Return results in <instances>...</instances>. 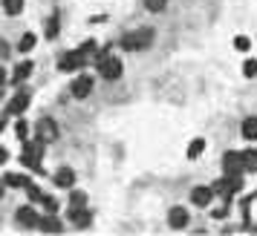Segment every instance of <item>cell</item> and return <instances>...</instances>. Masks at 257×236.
Returning <instances> with one entry per match:
<instances>
[{"label": "cell", "mask_w": 257, "mask_h": 236, "mask_svg": "<svg viewBox=\"0 0 257 236\" xmlns=\"http://www.w3.org/2000/svg\"><path fill=\"white\" fill-rule=\"evenodd\" d=\"M153 44V29H136V32H127V35L121 38V49H127V52H139V49H148Z\"/></svg>", "instance_id": "cell-1"}, {"label": "cell", "mask_w": 257, "mask_h": 236, "mask_svg": "<svg viewBox=\"0 0 257 236\" xmlns=\"http://www.w3.org/2000/svg\"><path fill=\"white\" fill-rule=\"evenodd\" d=\"M44 138L38 136L35 142H24V156H21V162H24V167H29V170H38L41 173V153H44Z\"/></svg>", "instance_id": "cell-2"}, {"label": "cell", "mask_w": 257, "mask_h": 236, "mask_svg": "<svg viewBox=\"0 0 257 236\" xmlns=\"http://www.w3.org/2000/svg\"><path fill=\"white\" fill-rule=\"evenodd\" d=\"M95 66H98V75H101V78H107V81H116V78H121V60L113 58V55H107V52L95 55Z\"/></svg>", "instance_id": "cell-3"}, {"label": "cell", "mask_w": 257, "mask_h": 236, "mask_svg": "<svg viewBox=\"0 0 257 236\" xmlns=\"http://www.w3.org/2000/svg\"><path fill=\"white\" fill-rule=\"evenodd\" d=\"M222 170H225V176H231V178H240V176L245 173L243 153H225V156H222Z\"/></svg>", "instance_id": "cell-4"}, {"label": "cell", "mask_w": 257, "mask_h": 236, "mask_svg": "<svg viewBox=\"0 0 257 236\" xmlns=\"http://www.w3.org/2000/svg\"><path fill=\"white\" fill-rule=\"evenodd\" d=\"M84 64H90V58L84 55L81 49H75V52H67V55H61V60H58L61 72H72V70H81Z\"/></svg>", "instance_id": "cell-5"}, {"label": "cell", "mask_w": 257, "mask_h": 236, "mask_svg": "<svg viewBox=\"0 0 257 236\" xmlns=\"http://www.w3.org/2000/svg\"><path fill=\"white\" fill-rule=\"evenodd\" d=\"M38 136H41L44 142H55V138H58V124H55L52 118H41V121H38Z\"/></svg>", "instance_id": "cell-6"}, {"label": "cell", "mask_w": 257, "mask_h": 236, "mask_svg": "<svg viewBox=\"0 0 257 236\" xmlns=\"http://www.w3.org/2000/svg\"><path fill=\"white\" fill-rule=\"evenodd\" d=\"M70 92L75 95V98H87V95L93 92V78L90 75H81V78H75L70 86Z\"/></svg>", "instance_id": "cell-7"}, {"label": "cell", "mask_w": 257, "mask_h": 236, "mask_svg": "<svg viewBox=\"0 0 257 236\" xmlns=\"http://www.w3.org/2000/svg\"><path fill=\"white\" fill-rule=\"evenodd\" d=\"M70 222L84 230V228H90V222H93V213L87 210V208H70Z\"/></svg>", "instance_id": "cell-8"}, {"label": "cell", "mask_w": 257, "mask_h": 236, "mask_svg": "<svg viewBox=\"0 0 257 236\" xmlns=\"http://www.w3.org/2000/svg\"><path fill=\"white\" fill-rule=\"evenodd\" d=\"M168 224H171L174 230H185L188 228V210L185 208H171V213H168Z\"/></svg>", "instance_id": "cell-9"}, {"label": "cell", "mask_w": 257, "mask_h": 236, "mask_svg": "<svg viewBox=\"0 0 257 236\" xmlns=\"http://www.w3.org/2000/svg\"><path fill=\"white\" fill-rule=\"evenodd\" d=\"M211 199H214V188H194L191 190V202L197 208H208Z\"/></svg>", "instance_id": "cell-10"}, {"label": "cell", "mask_w": 257, "mask_h": 236, "mask_svg": "<svg viewBox=\"0 0 257 236\" xmlns=\"http://www.w3.org/2000/svg\"><path fill=\"white\" fill-rule=\"evenodd\" d=\"M15 219H18V224H24V228H38V222H41V216L32 208H21V210L15 213Z\"/></svg>", "instance_id": "cell-11"}, {"label": "cell", "mask_w": 257, "mask_h": 236, "mask_svg": "<svg viewBox=\"0 0 257 236\" xmlns=\"http://www.w3.org/2000/svg\"><path fill=\"white\" fill-rule=\"evenodd\" d=\"M26 106H29V92H18L12 101H9V106H6V110H9L12 116H21Z\"/></svg>", "instance_id": "cell-12"}, {"label": "cell", "mask_w": 257, "mask_h": 236, "mask_svg": "<svg viewBox=\"0 0 257 236\" xmlns=\"http://www.w3.org/2000/svg\"><path fill=\"white\" fill-rule=\"evenodd\" d=\"M55 184L58 188H72L75 184V170L72 167H61L58 173H55Z\"/></svg>", "instance_id": "cell-13"}, {"label": "cell", "mask_w": 257, "mask_h": 236, "mask_svg": "<svg viewBox=\"0 0 257 236\" xmlns=\"http://www.w3.org/2000/svg\"><path fill=\"white\" fill-rule=\"evenodd\" d=\"M38 228H41L44 234H61V230H64V224H61L52 213H49V216H44V219L38 222Z\"/></svg>", "instance_id": "cell-14"}, {"label": "cell", "mask_w": 257, "mask_h": 236, "mask_svg": "<svg viewBox=\"0 0 257 236\" xmlns=\"http://www.w3.org/2000/svg\"><path fill=\"white\" fill-rule=\"evenodd\" d=\"M240 132H243V138H248V142H257V118H245L243 127H240Z\"/></svg>", "instance_id": "cell-15"}, {"label": "cell", "mask_w": 257, "mask_h": 236, "mask_svg": "<svg viewBox=\"0 0 257 236\" xmlns=\"http://www.w3.org/2000/svg\"><path fill=\"white\" fill-rule=\"evenodd\" d=\"M243 164H245V173H257V150H245Z\"/></svg>", "instance_id": "cell-16"}, {"label": "cell", "mask_w": 257, "mask_h": 236, "mask_svg": "<svg viewBox=\"0 0 257 236\" xmlns=\"http://www.w3.org/2000/svg\"><path fill=\"white\" fill-rule=\"evenodd\" d=\"M32 75V60H26V64H21L18 70H15V84H21V81H26Z\"/></svg>", "instance_id": "cell-17"}, {"label": "cell", "mask_w": 257, "mask_h": 236, "mask_svg": "<svg viewBox=\"0 0 257 236\" xmlns=\"http://www.w3.org/2000/svg\"><path fill=\"white\" fill-rule=\"evenodd\" d=\"M3 12L6 14H21L24 12V0H3Z\"/></svg>", "instance_id": "cell-18"}, {"label": "cell", "mask_w": 257, "mask_h": 236, "mask_svg": "<svg viewBox=\"0 0 257 236\" xmlns=\"http://www.w3.org/2000/svg\"><path fill=\"white\" fill-rule=\"evenodd\" d=\"M58 29H61L58 26V14H52V18L47 20V26H44V32H47V38H55L58 35Z\"/></svg>", "instance_id": "cell-19"}, {"label": "cell", "mask_w": 257, "mask_h": 236, "mask_svg": "<svg viewBox=\"0 0 257 236\" xmlns=\"http://www.w3.org/2000/svg\"><path fill=\"white\" fill-rule=\"evenodd\" d=\"M205 150V142L202 138H197V142H191V147H188V158H199V153Z\"/></svg>", "instance_id": "cell-20"}, {"label": "cell", "mask_w": 257, "mask_h": 236, "mask_svg": "<svg viewBox=\"0 0 257 236\" xmlns=\"http://www.w3.org/2000/svg\"><path fill=\"white\" fill-rule=\"evenodd\" d=\"M15 136H18L21 142H29V124H26V121H18V124H15Z\"/></svg>", "instance_id": "cell-21"}, {"label": "cell", "mask_w": 257, "mask_h": 236, "mask_svg": "<svg viewBox=\"0 0 257 236\" xmlns=\"http://www.w3.org/2000/svg\"><path fill=\"white\" fill-rule=\"evenodd\" d=\"M6 184H9V188H26V178L21 176V173H9V176H6Z\"/></svg>", "instance_id": "cell-22"}, {"label": "cell", "mask_w": 257, "mask_h": 236, "mask_svg": "<svg viewBox=\"0 0 257 236\" xmlns=\"http://www.w3.org/2000/svg\"><path fill=\"white\" fill-rule=\"evenodd\" d=\"M32 46H35V35H32V32H26V35L21 38V44H18V49H21V52H29Z\"/></svg>", "instance_id": "cell-23"}, {"label": "cell", "mask_w": 257, "mask_h": 236, "mask_svg": "<svg viewBox=\"0 0 257 236\" xmlns=\"http://www.w3.org/2000/svg\"><path fill=\"white\" fill-rule=\"evenodd\" d=\"M70 208H87V196H84L81 190H75L70 196Z\"/></svg>", "instance_id": "cell-24"}, {"label": "cell", "mask_w": 257, "mask_h": 236, "mask_svg": "<svg viewBox=\"0 0 257 236\" xmlns=\"http://www.w3.org/2000/svg\"><path fill=\"white\" fill-rule=\"evenodd\" d=\"M145 6H148L151 12H165V6H168V0H145Z\"/></svg>", "instance_id": "cell-25"}, {"label": "cell", "mask_w": 257, "mask_h": 236, "mask_svg": "<svg viewBox=\"0 0 257 236\" xmlns=\"http://www.w3.org/2000/svg\"><path fill=\"white\" fill-rule=\"evenodd\" d=\"M41 204H44V208H47L49 213H55V210H58V202L52 199V196H41Z\"/></svg>", "instance_id": "cell-26"}, {"label": "cell", "mask_w": 257, "mask_h": 236, "mask_svg": "<svg viewBox=\"0 0 257 236\" xmlns=\"http://www.w3.org/2000/svg\"><path fill=\"white\" fill-rule=\"evenodd\" d=\"M234 46L240 49V52H245V49L251 46V40H248V38H245V35H240V38H234Z\"/></svg>", "instance_id": "cell-27"}, {"label": "cell", "mask_w": 257, "mask_h": 236, "mask_svg": "<svg viewBox=\"0 0 257 236\" xmlns=\"http://www.w3.org/2000/svg\"><path fill=\"white\" fill-rule=\"evenodd\" d=\"M243 72H245V78H254V75H257V60H245Z\"/></svg>", "instance_id": "cell-28"}, {"label": "cell", "mask_w": 257, "mask_h": 236, "mask_svg": "<svg viewBox=\"0 0 257 236\" xmlns=\"http://www.w3.org/2000/svg\"><path fill=\"white\" fill-rule=\"evenodd\" d=\"M6 55H9V46H6V44L0 40V58H6Z\"/></svg>", "instance_id": "cell-29"}, {"label": "cell", "mask_w": 257, "mask_h": 236, "mask_svg": "<svg viewBox=\"0 0 257 236\" xmlns=\"http://www.w3.org/2000/svg\"><path fill=\"white\" fill-rule=\"evenodd\" d=\"M3 84H6V70L0 66V86H3Z\"/></svg>", "instance_id": "cell-30"}, {"label": "cell", "mask_w": 257, "mask_h": 236, "mask_svg": "<svg viewBox=\"0 0 257 236\" xmlns=\"http://www.w3.org/2000/svg\"><path fill=\"white\" fill-rule=\"evenodd\" d=\"M6 158H9V156H6V150H0V164H3V162H6Z\"/></svg>", "instance_id": "cell-31"}, {"label": "cell", "mask_w": 257, "mask_h": 236, "mask_svg": "<svg viewBox=\"0 0 257 236\" xmlns=\"http://www.w3.org/2000/svg\"><path fill=\"white\" fill-rule=\"evenodd\" d=\"M3 127H6V118H0V130H3Z\"/></svg>", "instance_id": "cell-32"}, {"label": "cell", "mask_w": 257, "mask_h": 236, "mask_svg": "<svg viewBox=\"0 0 257 236\" xmlns=\"http://www.w3.org/2000/svg\"><path fill=\"white\" fill-rule=\"evenodd\" d=\"M0 196H3V182H0Z\"/></svg>", "instance_id": "cell-33"}]
</instances>
